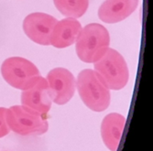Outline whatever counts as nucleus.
<instances>
[{"label":"nucleus","instance_id":"obj_1","mask_svg":"<svg viewBox=\"0 0 153 151\" xmlns=\"http://www.w3.org/2000/svg\"><path fill=\"white\" fill-rule=\"evenodd\" d=\"M75 42L78 58L85 63H94L109 49L110 36L103 25L91 23L82 27Z\"/></svg>","mask_w":153,"mask_h":151},{"label":"nucleus","instance_id":"obj_2","mask_svg":"<svg viewBox=\"0 0 153 151\" xmlns=\"http://www.w3.org/2000/svg\"><path fill=\"white\" fill-rule=\"evenodd\" d=\"M76 88L80 98L90 110L103 112L110 104V90L96 73L91 69L80 72L76 80Z\"/></svg>","mask_w":153,"mask_h":151},{"label":"nucleus","instance_id":"obj_3","mask_svg":"<svg viewBox=\"0 0 153 151\" xmlns=\"http://www.w3.org/2000/svg\"><path fill=\"white\" fill-rule=\"evenodd\" d=\"M94 69L109 90L118 91L128 84V64L122 55L114 49H108L101 59L94 62Z\"/></svg>","mask_w":153,"mask_h":151},{"label":"nucleus","instance_id":"obj_4","mask_svg":"<svg viewBox=\"0 0 153 151\" xmlns=\"http://www.w3.org/2000/svg\"><path fill=\"white\" fill-rule=\"evenodd\" d=\"M6 119L9 129L20 135H41L49 129L44 115L22 104L7 109Z\"/></svg>","mask_w":153,"mask_h":151},{"label":"nucleus","instance_id":"obj_5","mask_svg":"<svg viewBox=\"0 0 153 151\" xmlns=\"http://www.w3.org/2000/svg\"><path fill=\"white\" fill-rule=\"evenodd\" d=\"M0 71L4 80L10 86L21 91L30 88L40 76L36 65L22 57L6 59Z\"/></svg>","mask_w":153,"mask_h":151},{"label":"nucleus","instance_id":"obj_6","mask_svg":"<svg viewBox=\"0 0 153 151\" xmlns=\"http://www.w3.org/2000/svg\"><path fill=\"white\" fill-rule=\"evenodd\" d=\"M46 81L51 102L63 105L70 101L76 90V80L65 68H55L49 72Z\"/></svg>","mask_w":153,"mask_h":151},{"label":"nucleus","instance_id":"obj_7","mask_svg":"<svg viewBox=\"0 0 153 151\" xmlns=\"http://www.w3.org/2000/svg\"><path fill=\"white\" fill-rule=\"evenodd\" d=\"M58 20L46 13L35 12L27 15L23 21V30L33 42L49 46L52 30Z\"/></svg>","mask_w":153,"mask_h":151},{"label":"nucleus","instance_id":"obj_8","mask_svg":"<svg viewBox=\"0 0 153 151\" xmlns=\"http://www.w3.org/2000/svg\"><path fill=\"white\" fill-rule=\"evenodd\" d=\"M21 104L44 116L49 113L51 107V99L45 78L39 76L30 88L22 91Z\"/></svg>","mask_w":153,"mask_h":151},{"label":"nucleus","instance_id":"obj_9","mask_svg":"<svg viewBox=\"0 0 153 151\" xmlns=\"http://www.w3.org/2000/svg\"><path fill=\"white\" fill-rule=\"evenodd\" d=\"M137 5L138 0H105L98 9V17L105 23H118L128 18Z\"/></svg>","mask_w":153,"mask_h":151},{"label":"nucleus","instance_id":"obj_10","mask_svg":"<svg viewBox=\"0 0 153 151\" xmlns=\"http://www.w3.org/2000/svg\"><path fill=\"white\" fill-rule=\"evenodd\" d=\"M81 30V23L76 19L66 18L57 21L51 35L50 45L58 49L71 46L76 41Z\"/></svg>","mask_w":153,"mask_h":151},{"label":"nucleus","instance_id":"obj_11","mask_svg":"<svg viewBox=\"0 0 153 151\" xmlns=\"http://www.w3.org/2000/svg\"><path fill=\"white\" fill-rule=\"evenodd\" d=\"M126 124V118L118 113L106 115L101 125V136L104 144L110 151H117Z\"/></svg>","mask_w":153,"mask_h":151},{"label":"nucleus","instance_id":"obj_12","mask_svg":"<svg viewBox=\"0 0 153 151\" xmlns=\"http://www.w3.org/2000/svg\"><path fill=\"white\" fill-rule=\"evenodd\" d=\"M53 3L66 18L79 19L86 12L89 0H53Z\"/></svg>","mask_w":153,"mask_h":151},{"label":"nucleus","instance_id":"obj_13","mask_svg":"<svg viewBox=\"0 0 153 151\" xmlns=\"http://www.w3.org/2000/svg\"><path fill=\"white\" fill-rule=\"evenodd\" d=\"M6 115H7V108L0 107V138L6 136L10 131L7 123Z\"/></svg>","mask_w":153,"mask_h":151}]
</instances>
